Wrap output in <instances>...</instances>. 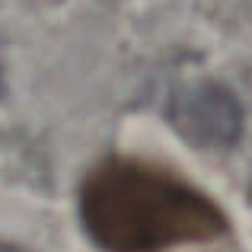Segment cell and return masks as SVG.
I'll use <instances>...</instances> for the list:
<instances>
[{
  "label": "cell",
  "mask_w": 252,
  "mask_h": 252,
  "mask_svg": "<svg viewBox=\"0 0 252 252\" xmlns=\"http://www.w3.org/2000/svg\"><path fill=\"white\" fill-rule=\"evenodd\" d=\"M83 233L99 252H172L227 233V211L176 169L141 157H105L77 189Z\"/></svg>",
  "instance_id": "6da1fadb"
},
{
  "label": "cell",
  "mask_w": 252,
  "mask_h": 252,
  "mask_svg": "<svg viewBox=\"0 0 252 252\" xmlns=\"http://www.w3.org/2000/svg\"><path fill=\"white\" fill-rule=\"evenodd\" d=\"M169 118L172 128L204 147H230L243 128V109L236 96L217 83L182 90L169 102Z\"/></svg>",
  "instance_id": "7a4b0ae2"
},
{
  "label": "cell",
  "mask_w": 252,
  "mask_h": 252,
  "mask_svg": "<svg viewBox=\"0 0 252 252\" xmlns=\"http://www.w3.org/2000/svg\"><path fill=\"white\" fill-rule=\"evenodd\" d=\"M0 252H29V249L16 246V243H3V240H0Z\"/></svg>",
  "instance_id": "3957f363"
}]
</instances>
